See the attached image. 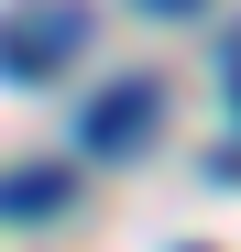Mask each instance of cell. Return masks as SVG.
<instances>
[{"label":"cell","mask_w":241,"mask_h":252,"mask_svg":"<svg viewBox=\"0 0 241 252\" xmlns=\"http://www.w3.org/2000/svg\"><path fill=\"white\" fill-rule=\"evenodd\" d=\"M77 44H88V0H11L0 11V77H55L77 66Z\"/></svg>","instance_id":"obj_1"},{"label":"cell","mask_w":241,"mask_h":252,"mask_svg":"<svg viewBox=\"0 0 241 252\" xmlns=\"http://www.w3.org/2000/svg\"><path fill=\"white\" fill-rule=\"evenodd\" d=\"M153 121H165V88H153V77H110V88L77 110V143L88 154H143Z\"/></svg>","instance_id":"obj_2"},{"label":"cell","mask_w":241,"mask_h":252,"mask_svg":"<svg viewBox=\"0 0 241 252\" xmlns=\"http://www.w3.org/2000/svg\"><path fill=\"white\" fill-rule=\"evenodd\" d=\"M77 187L55 176V164H22V176H0V220H55Z\"/></svg>","instance_id":"obj_3"},{"label":"cell","mask_w":241,"mask_h":252,"mask_svg":"<svg viewBox=\"0 0 241 252\" xmlns=\"http://www.w3.org/2000/svg\"><path fill=\"white\" fill-rule=\"evenodd\" d=\"M143 11H197V0H143Z\"/></svg>","instance_id":"obj_4"}]
</instances>
